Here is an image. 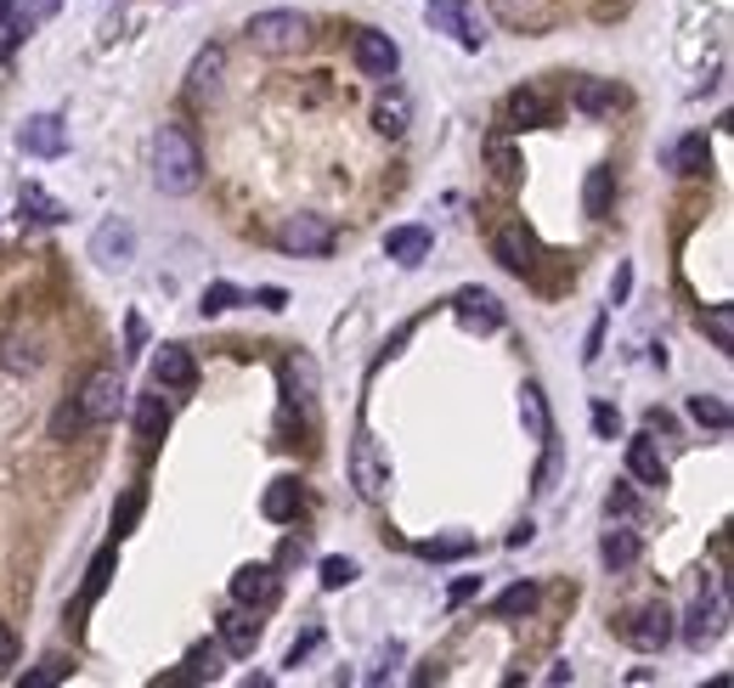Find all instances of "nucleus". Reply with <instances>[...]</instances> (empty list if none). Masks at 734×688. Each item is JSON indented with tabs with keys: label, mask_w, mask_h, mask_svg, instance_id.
Wrapping results in <instances>:
<instances>
[{
	"label": "nucleus",
	"mask_w": 734,
	"mask_h": 688,
	"mask_svg": "<svg viewBox=\"0 0 734 688\" xmlns=\"http://www.w3.org/2000/svg\"><path fill=\"white\" fill-rule=\"evenodd\" d=\"M153 181H159V192H170V198H187V192L204 181L199 141H192L181 125H164L159 141H153Z\"/></svg>",
	"instance_id": "1"
},
{
	"label": "nucleus",
	"mask_w": 734,
	"mask_h": 688,
	"mask_svg": "<svg viewBox=\"0 0 734 688\" xmlns=\"http://www.w3.org/2000/svg\"><path fill=\"white\" fill-rule=\"evenodd\" d=\"M243 34H249L255 52L288 57V52H300V45H306V18H300V12H255Z\"/></svg>",
	"instance_id": "2"
},
{
	"label": "nucleus",
	"mask_w": 734,
	"mask_h": 688,
	"mask_svg": "<svg viewBox=\"0 0 734 688\" xmlns=\"http://www.w3.org/2000/svg\"><path fill=\"white\" fill-rule=\"evenodd\" d=\"M678 615L656 599V604H645V610H632V615H621L616 621V632H621V644H632V649H639V655H656V649H667L672 644V626Z\"/></svg>",
	"instance_id": "3"
},
{
	"label": "nucleus",
	"mask_w": 734,
	"mask_h": 688,
	"mask_svg": "<svg viewBox=\"0 0 734 688\" xmlns=\"http://www.w3.org/2000/svg\"><path fill=\"white\" fill-rule=\"evenodd\" d=\"M351 485H357L362 503H384L390 497V458L379 452V440L368 429L351 440Z\"/></svg>",
	"instance_id": "4"
},
{
	"label": "nucleus",
	"mask_w": 734,
	"mask_h": 688,
	"mask_svg": "<svg viewBox=\"0 0 734 688\" xmlns=\"http://www.w3.org/2000/svg\"><path fill=\"white\" fill-rule=\"evenodd\" d=\"M74 407H79L85 423H114L119 407H125V378H119V367H96V373L85 378V389H79Z\"/></svg>",
	"instance_id": "5"
},
{
	"label": "nucleus",
	"mask_w": 734,
	"mask_h": 688,
	"mask_svg": "<svg viewBox=\"0 0 734 688\" xmlns=\"http://www.w3.org/2000/svg\"><path fill=\"white\" fill-rule=\"evenodd\" d=\"M424 18H429L440 34H453V40L464 45V52H480V45L492 40V34H486V23H480V12L469 7V0H429Z\"/></svg>",
	"instance_id": "6"
},
{
	"label": "nucleus",
	"mask_w": 734,
	"mask_h": 688,
	"mask_svg": "<svg viewBox=\"0 0 734 688\" xmlns=\"http://www.w3.org/2000/svg\"><path fill=\"white\" fill-rule=\"evenodd\" d=\"M277 243H283L288 255H300V260H322L333 249V226L322 215H294V221H283Z\"/></svg>",
	"instance_id": "7"
},
{
	"label": "nucleus",
	"mask_w": 734,
	"mask_h": 688,
	"mask_svg": "<svg viewBox=\"0 0 734 688\" xmlns=\"http://www.w3.org/2000/svg\"><path fill=\"white\" fill-rule=\"evenodd\" d=\"M453 316L469 327V333H498L503 327V305L492 288H458L453 293Z\"/></svg>",
	"instance_id": "8"
},
{
	"label": "nucleus",
	"mask_w": 734,
	"mask_h": 688,
	"mask_svg": "<svg viewBox=\"0 0 734 688\" xmlns=\"http://www.w3.org/2000/svg\"><path fill=\"white\" fill-rule=\"evenodd\" d=\"M351 57H357V68H362L368 79H396V68H402L396 40H390V34H379V29H362V34H357Z\"/></svg>",
	"instance_id": "9"
},
{
	"label": "nucleus",
	"mask_w": 734,
	"mask_h": 688,
	"mask_svg": "<svg viewBox=\"0 0 734 688\" xmlns=\"http://www.w3.org/2000/svg\"><path fill=\"white\" fill-rule=\"evenodd\" d=\"M18 147H23L29 159H63V153H68V130H63L57 114H34V119L18 130Z\"/></svg>",
	"instance_id": "10"
},
{
	"label": "nucleus",
	"mask_w": 734,
	"mask_h": 688,
	"mask_svg": "<svg viewBox=\"0 0 734 688\" xmlns=\"http://www.w3.org/2000/svg\"><path fill=\"white\" fill-rule=\"evenodd\" d=\"M91 260L96 266H130L136 260V226L130 221H103L96 226V237H91Z\"/></svg>",
	"instance_id": "11"
},
{
	"label": "nucleus",
	"mask_w": 734,
	"mask_h": 688,
	"mask_svg": "<svg viewBox=\"0 0 734 688\" xmlns=\"http://www.w3.org/2000/svg\"><path fill=\"white\" fill-rule=\"evenodd\" d=\"M272 599H277V570H272V565H243V570L232 576V604L266 610Z\"/></svg>",
	"instance_id": "12"
},
{
	"label": "nucleus",
	"mask_w": 734,
	"mask_h": 688,
	"mask_svg": "<svg viewBox=\"0 0 734 688\" xmlns=\"http://www.w3.org/2000/svg\"><path fill=\"white\" fill-rule=\"evenodd\" d=\"M215 632H221V649L237 655V660H243V655H255V644H260V621H255V610H243V604H232V610L221 615Z\"/></svg>",
	"instance_id": "13"
},
{
	"label": "nucleus",
	"mask_w": 734,
	"mask_h": 688,
	"mask_svg": "<svg viewBox=\"0 0 734 688\" xmlns=\"http://www.w3.org/2000/svg\"><path fill=\"white\" fill-rule=\"evenodd\" d=\"M317 389H322V378H317V362H311V356L283 362V396H288V407L311 412V407H317Z\"/></svg>",
	"instance_id": "14"
},
{
	"label": "nucleus",
	"mask_w": 734,
	"mask_h": 688,
	"mask_svg": "<svg viewBox=\"0 0 734 688\" xmlns=\"http://www.w3.org/2000/svg\"><path fill=\"white\" fill-rule=\"evenodd\" d=\"M492 255H498V266H503V271L525 277V271L536 266V243H531V232H525V226H503V232L492 237Z\"/></svg>",
	"instance_id": "15"
},
{
	"label": "nucleus",
	"mask_w": 734,
	"mask_h": 688,
	"mask_svg": "<svg viewBox=\"0 0 734 688\" xmlns=\"http://www.w3.org/2000/svg\"><path fill=\"white\" fill-rule=\"evenodd\" d=\"M221 74H226V52H221V45H204V52L192 57V68H187V96H192V103L215 96L221 90Z\"/></svg>",
	"instance_id": "16"
},
{
	"label": "nucleus",
	"mask_w": 734,
	"mask_h": 688,
	"mask_svg": "<svg viewBox=\"0 0 734 688\" xmlns=\"http://www.w3.org/2000/svg\"><path fill=\"white\" fill-rule=\"evenodd\" d=\"M717 632H723V599H717V593H712V599L701 593V599L690 604V615H683V637H690V649H706Z\"/></svg>",
	"instance_id": "17"
},
{
	"label": "nucleus",
	"mask_w": 734,
	"mask_h": 688,
	"mask_svg": "<svg viewBox=\"0 0 734 688\" xmlns=\"http://www.w3.org/2000/svg\"><path fill=\"white\" fill-rule=\"evenodd\" d=\"M492 12L509 23V29H525V34H543L554 23V0H492Z\"/></svg>",
	"instance_id": "18"
},
{
	"label": "nucleus",
	"mask_w": 734,
	"mask_h": 688,
	"mask_svg": "<svg viewBox=\"0 0 734 688\" xmlns=\"http://www.w3.org/2000/svg\"><path fill=\"white\" fill-rule=\"evenodd\" d=\"M153 384L159 389H192L199 384V362H192L181 344H164V351L153 356Z\"/></svg>",
	"instance_id": "19"
},
{
	"label": "nucleus",
	"mask_w": 734,
	"mask_h": 688,
	"mask_svg": "<svg viewBox=\"0 0 734 688\" xmlns=\"http://www.w3.org/2000/svg\"><path fill=\"white\" fill-rule=\"evenodd\" d=\"M429 226H396L384 237V255L396 260V266H424V255H429Z\"/></svg>",
	"instance_id": "20"
},
{
	"label": "nucleus",
	"mask_w": 734,
	"mask_h": 688,
	"mask_svg": "<svg viewBox=\"0 0 734 688\" xmlns=\"http://www.w3.org/2000/svg\"><path fill=\"white\" fill-rule=\"evenodd\" d=\"M627 474L639 480V485H667V463H661V452H656L650 434L627 440Z\"/></svg>",
	"instance_id": "21"
},
{
	"label": "nucleus",
	"mask_w": 734,
	"mask_h": 688,
	"mask_svg": "<svg viewBox=\"0 0 734 688\" xmlns=\"http://www.w3.org/2000/svg\"><path fill=\"white\" fill-rule=\"evenodd\" d=\"M616 108H621V85H616V79H587V85H576V114L605 119V114H616Z\"/></svg>",
	"instance_id": "22"
},
{
	"label": "nucleus",
	"mask_w": 734,
	"mask_h": 688,
	"mask_svg": "<svg viewBox=\"0 0 734 688\" xmlns=\"http://www.w3.org/2000/svg\"><path fill=\"white\" fill-rule=\"evenodd\" d=\"M260 514H266L272 525L300 519V480H272V485H266V497H260Z\"/></svg>",
	"instance_id": "23"
},
{
	"label": "nucleus",
	"mask_w": 734,
	"mask_h": 688,
	"mask_svg": "<svg viewBox=\"0 0 734 688\" xmlns=\"http://www.w3.org/2000/svg\"><path fill=\"white\" fill-rule=\"evenodd\" d=\"M57 7H63V0H18V7H12V40L0 45V57H12V45H18V40H29V29H40V23L52 18Z\"/></svg>",
	"instance_id": "24"
},
{
	"label": "nucleus",
	"mask_w": 734,
	"mask_h": 688,
	"mask_svg": "<svg viewBox=\"0 0 734 688\" xmlns=\"http://www.w3.org/2000/svg\"><path fill=\"white\" fill-rule=\"evenodd\" d=\"M599 559H605L610 570H632V565H639V530L610 525V530H605V542H599Z\"/></svg>",
	"instance_id": "25"
},
{
	"label": "nucleus",
	"mask_w": 734,
	"mask_h": 688,
	"mask_svg": "<svg viewBox=\"0 0 734 688\" xmlns=\"http://www.w3.org/2000/svg\"><path fill=\"white\" fill-rule=\"evenodd\" d=\"M610 198H616V170H587V181H582V209L594 215V221H605L610 215Z\"/></svg>",
	"instance_id": "26"
},
{
	"label": "nucleus",
	"mask_w": 734,
	"mask_h": 688,
	"mask_svg": "<svg viewBox=\"0 0 734 688\" xmlns=\"http://www.w3.org/2000/svg\"><path fill=\"white\" fill-rule=\"evenodd\" d=\"M706 159H712V153H706V136H701V130H690V136H683L672 153H667V164H672L678 175H701Z\"/></svg>",
	"instance_id": "27"
},
{
	"label": "nucleus",
	"mask_w": 734,
	"mask_h": 688,
	"mask_svg": "<svg viewBox=\"0 0 734 688\" xmlns=\"http://www.w3.org/2000/svg\"><path fill=\"white\" fill-rule=\"evenodd\" d=\"M475 553V536H429V542H418V559H429V565H453V559H469Z\"/></svg>",
	"instance_id": "28"
},
{
	"label": "nucleus",
	"mask_w": 734,
	"mask_h": 688,
	"mask_svg": "<svg viewBox=\"0 0 734 688\" xmlns=\"http://www.w3.org/2000/svg\"><path fill=\"white\" fill-rule=\"evenodd\" d=\"M164 429H170V401L164 396H141L136 401V434L141 440H164Z\"/></svg>",
	"instance_id": "29"
},
{
	"label": "nucleus",
	"mask_w": 734,
	"mask_h": 688,
	"mask_svg": "<svg viewBox=\"0 0 734 688\" xmlns=\"http://www.w3.org/2000/svg\"><path fill=\"white\" fill-rule=\"evenodd\" d=\"M0 362H7V373H34L40 367V344H34V333H7V351H0Z\"/></svg>",
	"instance_id": "30"
},
{
	"label": "nucleus",
	"mask_w": 734,
	"mask_h": 688,
	"mask_svg": "<svg viewBox=\"0 0 734 688\" xmlns=\"http://www.w3.org/2000/svg\"><path fill=\"white\" fill-rule=\"evenodd\" d=\"M23 221H40V226H63L68 209L52 198V192H40V186H23Z\"/></svg>",
	"instance_id": "31"
},
{
	"label": "nucleus",
	"mask_w": 734,
	"mask_h": 688,
	"mask_svg": "<svg viewBox=\"0 0 734 688\" xmlns=\"http://www.w3.org/2000/svg\"><path fill=\"white\" fill-rule=\"evenodd\" d=\"M221 660H226V649H221V644H199V649L187 655V671H181L175 682H204V677L215 682V677H221Z\"/></svg>",
	"instance_id": "32"
},
{
	"label": "nucleus",
	"mask_w": 734,
	"mask_h": 688,
	"mask_svg": "<svg viewBox=\"0 0 734 688\" xmlns=\"http://www.w3.org/2000/svg\"><path fill=\"white\" fill-rule=\"evenodd\" d=\"M549 119V96H536V90H514L509 96V125L525 130V125H543Z\"/></svg>",
	"instance_id": "33"
},
{
	"label": "nucleus",
	"mask_w": 734,
	"mask_h": 688,
	"mask_svg": "<svg viewBox=\"0 0 734 688\" xmlns=\"http://www.w3.org/2000/svg\"><path fill=\"white\" fill-rule=\"evenodd\" d=\"M531 610H536V581H514V587H503L498 604H492V615H503V621L531 615Z\"/></svg>",
	"instance_id": "34"
},
{
	"label": "nucleus",
	"mask_w": 734,
	"mask_h": 688,
	"mask_svg": "<svg viewBox=\"0 0 734 688\" xmlns=\"http://www.w3.org/2000/svg\"><path fill=\"white\" fill-rule=\"evenodd\" d=\"M520 418H525V429H531V440H543L554 423H549V401H543V389L536 384H525L520 389Z\"/></svg>",
	"instance_id": "35"
},
{
	"label": "nucleus",
	"mask_w": 734,
	"mask_h": 688,
	"mask_svg": "<svg viewBox=\"0 0 734 688\" xmlns=\"http://www.w3.org/2000/svg\"><path fill=\"white\" fill-rule=\"evenodd\" d=\"M373 119H379L384 136H402V130H407V96H402V90H390L384 103L373 108Z\"/></svg>",
	"instance_id": "36"
},
{
	"label": "nucleus",
	"mask_w": 734,
	"mask_h": 688,
	"mask_svg": "<svg viewBox=\"0 0 734 688\" xmlns=\"http://www.w3.org/2000/svg\"><path fill=\"white\" fill-rule=\"evenodd\" d=\"M690 418L723 434V429H728V401H723V396H690Z\"/></svg>",
	"instance_id": "37"
},
{
	"label": "nucleus",
	"mask_w": 734,
	"mask_h": 688,
	"mask_svg": "<svg viewBox=\"0 0 734 688\" xmlns=\"http://www.w3.org/2000/svg\"><path fill=\"white\" fill-rule=\"evenodd\" d=\"M243 300H249V293H243V288H232V282H210L204 288V316H221V311H232V305H243Z\"/></svg>",
	"instance_id": "38"
},
{
	"label": "nucleus",
	"mask_w": 734,
	"mask_h": 688,
	"mask_svg": "<svg viewBox=\"0 0 734 688\" xmlns=\"http://www.w3.org/2000/svg\"><path fill=\"white\" fill-rule=\"evenodd\" d=\"M706 338L717 351H734V305H712L706 311Z\"/></svg>",
	"instance_id": "39"
},
{
	"label": "nucleus",
	"mask_w": 734,
	"mask_h": 688,
	"mask_svg": "<svg viewBox=\"0 0 734 688\" xmlns=\"http://www.w3.org/2000/svg\"><path fill=\"white\" fill-rule=\"evenodd\" d=\"M357 576H362V565H357V559H339V553H333V559H322V587H328V593L351 587Z\"/></svg>",
	"instance_id": "40"
},
{
	"label": "nucleus",
	"mask_w": 734,
	"mask_h": 688,
	"mask_svg": "<svg viewBox=\"0 0 734 688\" xmlns=\"http://www.w3.org/2000/svg\"><path fill=\"white\" fill-rule=\"evenodd\" d=\"M108 576H114V548H103L91 559V576H85V599H103L108 593Z\"/></svg>",
	"instance_id": "41"
},
{
	"label": "nucleus",
	"mask_w": 734,
	"mask_h": 688,
	"mask_svg": "<svg viewBox=\"0 0 734 688\" xmlns=\"http://www.w3.org/2000/svg\"><path fill=\"white\" fill-rule=\"evenodd\" d=\"M543 469H536V491H554V480H560V440H554V429L543 434Z\"/></svg>",
	"instance_id": "42"
},
{
	"label": "nucleus",
	"mask_w": 734,
	"mask_h": 688,
	"mask_svg": "<svg viewBox=\"0 0 734 688\" xmlns=\"http://www.w3.org/2000/svg\"><path fill=\"white\" fill-rule=\"evenodd\" d=\"M594 434H599V440H616V434H621V412H616L610 401H594Z\"/></svg>",
	"instance_id": "43"
},
{
	"label": "nucleus",
	"mask_w": 734,
	"mask_h": 688,
	"mask_svg": "<svg viewBox=\"0 0 734 688\" xmlns=\"http://www.w3.org/2000/svg\"><path fill=\"white\" fill-rule=\"evenodd\" d=\"M605 514H610V519H632V514H639V497H632L627 485H616L610 497H605Z\"/></svg>",
	"instance_id": "44"
},
{
	"label": "nucleus",
	"mask_w": 734,
	"mask_h": 688,
	"mask_svg": "<svg viewBox=\"0 0 734 688\" xmlns=\"http://www.w3.org/2000/svg\"><path fill=\"white\" fill-rule=\"evenodd\" d=\"M402 666V644H384L379 655H373V671H368V682H384L390 671H396Z\"/></svg>",
	"instance_id": "45"
},
{
	"label": "nucleus",
	"mask_w": 734,
	"mask_h": 688,
	"mask_svg": "<svg viewBox=\"0 0 734 688\" xmlns=\"http://www.w3.org/2000/svg\"><path fill=\"white\" fill-rule=\"evenodd\" d=\"M136 519H141V491H130V497H125V503H119V508H114V530H119V536H125V530H130V525H136Z\"/></svg>",
	"instance_id": "46"
},
{
	"label": "nucleus",
	"mask_w": 734,
	"mask_h": 688,
	"mask_svg": "<svg viewBox=\"0 0 734 688\" xmlns=\"http://www.w3.org/2000/svg\"><path fill=\"white\" fill-rule=\"evenodd\" d=\"M74 429H85V418H79V407L68 401V407H57V418H52V434H57V440H68Z\"/></svg>",
	"instance_id": "47"
},
{
	"label": "nucleus",
	"mask_w": 734,
	"mask_h": 688,
	"mask_svg": "<svg viewBox=\"0 0 734 688\" xmlns=\"http://www.w3.org/2000/svg\"><path fill=\"white\" fill-rule=\"evenodd\" d=\"M627 293H632V266L621 260L616 277H610V305H627Z\"/></svg>",
	"instance_id": "48"
},
{
	"label": "nucleus",
	"mask_w": 734,
	"mask_h": 688,
	"mask_svg": "<svg viewBox=\"0 0 734 688\" xmlns=\"http://www.w3.org/2000/svg\"><path fill=\"white\" fill-rule=\"evenodd\" d=\"M599 351H605V316H599L594 327H587V344H582V362H587V367H594V362H599Z\"/></svg>",
	"instance_id": "49"
},
{
	"label": "nucleus",
	"mask_w": 734,
	"mask_h": 688,
	"mask_svg": "<svg viewBox=\"0 0 734 688\" xmlns=\"http://www.w3.org/2000/svg\"><path fill=\"white\" fill-rule=\"evenodd\" d=\"M475 593H480V576H464V581H453V587H447V604L458 610V604H469Z\"/></svg>",
	"instance_id": "50"
},
{
	"label": "nucleus",
	"mask_w": 734,
	"mask_h": 688,
	"mask_svg": "<svg viewBox=\"0 0 734 688\" xmlns=\"http://www.w3.org/2000/svg\"><path fill=\"white\" fill-rule=\"evenodd\" d=\"M317 644H322V626H306V637H300V644L288 649V666H300V660H306V655H311Z\"/></svg>",
	"instance_id": "51"
},
{
	"label": "nucleus",
	"mask_w": 734,
	"mask_h": 688,
	"mask_svg": "<svg viewBox=\"0 0 734 688\" xmlns=\"http://www.w3.org/2000/svg\"><path fill=\"white\" fill-rule=\"evenodd\" d=\"M12 666H18V637H12L7 626H0V677H7Z\"/></svg>",
	"instance_id": "52"
},
{
	"label": "nucleus",
	"mask_w": 734,
	"mask_h": 688,
	"mask_svg": "<svg viewBox=\"0 0 734 688\" xmlns=\"http://www.w3.org/2000/svg\"><path fill=\"white\" fill-rule=\"evenodd\" d=\"M63 671H68V666H63V660H45V666H40V671H34V677H23V688H40V682H57V677H63Z\"/></svg>",
	"instance_id": "53"
},
{
	"label": "nucleus",
	"mask_w": 734,
	"mask_h": 688,
	"mask_svg": "<svg viewBox=\"0 0 734 688\" xmlns=\"http://www.w3.org/2000/svg\"><path fill=\"white\" fill-rule=\"evenodd\" d=\"M125 344H130V356L141 351V344H147V327H141V316H130V322H125Z\"/></svg>",
	"instance_id": "54"
},
{
	"label": "nucleus",
	"mask_w": 734,
	"mask_h": 688,
	"mask_svg": "<svg viewBox=\"0 0 734 688\" xmlns=\"http://www.w3.org/2000/svg\"><path fill=\"white\" fill-rule=\"evenodd\" d=\"M255 305H266V311H283V305H288V293H283V288H260V293H255Z\"/></svg>",
	"instance_id": "55"
},
{
	"label": "nucleus",
	"mask_w": 734,
	"mask_h": 688,
	"mask_svg": "<svg viewBox=\"0 0 734 688\" xmlns=\"http://www.w3.org/2000/svg\"><path fill=\"white\" fill-rule=\"evenodd\" d=\"M645 429H650V434H672V418H667L661 407H650V412H645Z\"/></svg>",
	"instance_id": "56"
},
{
	"label": "nucleus",
	"mask_w": 734,
	"mask_h": 688,
	"mask_svg": "<svg viewBox=\"0 0 734 688\" xmlns=\"http://www.w3.org/2000/svg\"><path fill=\"white\" fill-rule=\"evenodd\" d=\"M492 164H498L503 175H520V170H514V153H509V147H503V141H492Z\"/></svg>",
	"instance_id": "57"
},
{
	"label": "nucleus",
	"mask_w": 734,
	"mask_h": 688,
	"mask_svg": "<svg viewBox=\"0 0 734 688\" xmlns=\"http://www.w3.org/2000/svg\"><path fill=\"white\" fill-rule=\"evenodd\" d=\"M525 542H531V519H525V525H514V530H509V548H525Z\"/></svg>",
	"instance_id": "58"
},
{
	"label": "nucleus",
	"mask_w": 734,
	"mask_h": 688,
	"mask_svg": "<svg viewBox=\"0 0 734 688\" xmlns=\"http://www.w3.org/2000/svg\"><path fill=\"white\" fill-rule=\"evenodd\" d=\"M12 7H18V0H0V29H7V23H12Z\"/></svg>",
	"instance_id": "59"
}]
</instances>
